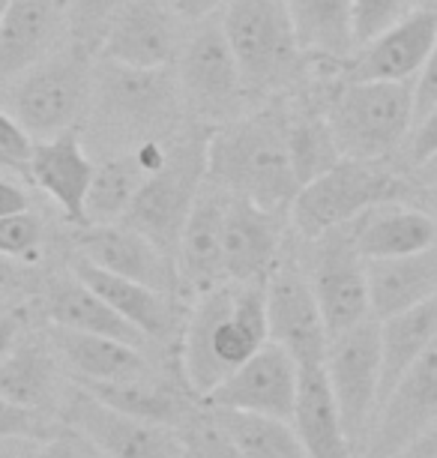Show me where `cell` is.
<instances>
[{
	"label": "cell",
	"mask_w": 437,
	"mask_h": 458,
	"mask_svg": "<svg viewBox=\"0 0 437 458\" xmlns=\"http://www.w3.org/2000/svg\"><path fill=\"white\" fill-rule=\"evenodd\" d=\"M231 192L216 180L204 177L198 198L192 204L189 219L183 225L177 246L180 291H192L195 297L216 284L228 282L225 273V213Z\"/></svg>",
	"instance_id": "ffe728a7"
},
{
	"label": "cell",
	"mask_w": 437,
	"mask_h": 458,
	"mask_svg": "<svg viewBox=\"0 0 437 458\" xmlns=\"http://www.w3.org/2000/svg\"><path fill=\"white\" fill-rule=\"evenodd\" d=\"M290 210H270L231 192L225 213V273L228 282L267 279L288 243Z\"/></svg>",
	"instance_id": "44dd1931"
},
{
	"label": "cell",
	"mask_w": 437,
	"mask_h": 458,
	"mask_svg": "<svg viewBox=\"0 0 437 458\" xmlns=\"http://www.w3.org/2000/svg\"><path fill=\"white\" fill-rule=\"evenodd\" d=\"M150 177L153 168L141 159L139 150L99 159L88 192V207H84L88 210V225L123 222V216L130 213V207L135 204V198H139Z\"/></svg>",
	"instance_id": "1f68e13d"
},
{
	"label": "cell",
	"mask_w": 437,
	"mask_h": 458,
	"mask_svg": "<svg viewBox=\"0 0 437 458\" xmlns=\"http://www.w3.org/2000/svg\"><path fill=\"white\" fill-rule=\"evenodd\" d=\"M21 210H30V198L28 192L13 183V180H6V174H0V216L6 213H21Z\"/></svg>",
	"instance_id": "7dc6e473"
},
{
	"label": "cell",
	"mask_w": 437,
	"mask_h": 458,
	"mask_svg": "<svg viewBox=\"0 0 437 458\" xmlns=\"http://www.w3.org/2000/svg\"><path fill=\"white\" fill-rule=\"evenodd\" d=\"M24 321H28V312L21 306H0V362L13 353V348L19 344L24 335Z\"/></svg>",
	"instance_id": "ee69618b"
},
{
	"label": "cell",
	"mask_w": 437,
	"mask_h": 458,
	"mask_svg": "<svg viewBox=\"0 0 437 458\" xmlns=\"http://www.w3.org/2000/svg\"><path fill=\"white\" fill-rule=\"evenodd\" d=\"M437 335V297L419 302L414 309L383 318L381 321V348H383V366H381V404L387 402L392 386L399 384L401 375L410 369L425 344Z\"/></svg>",
	"instance_id": "4dcf8cb0"
},
{
	"label": "cell",
	"mask_w": 437,
	"mask_h": 458,
	"mask_svg": "<svg viewBox=\"0 0 437 458\" xmlns=\"http://www.w3.org/2000/svg\"><path fill=\"white\" fill-rule=\"evenodd\" d=\"M46 335L72 375V384H117V380L150 375L147 360L135 344L108 339V335L63 330V327H48Z\"/></svg>",
	"instance_id": "d4e9b609"
},
{
	"label": "cell",
	"mask_w": 437,
	"mask_h": 458,
	"mask_svg": "<svg viewBox=\"0 0 437 458\" xmlns=\"http://www.w3.org/2000/svg\"><path fill=\"white\" fill-rule=\"evenodd\" d=\"M437 42V10L419 6L345 60V81H416Z\"/></svg>",
	"instance_id": "d6986e66"
},
{
	"label": "cell",
	"mask_w": 437,
	"mask_h": 458,
	"mask_svg": "<svg viewBox=\"0 0 437 458\" xmlns=\"http://www.w3.org/2000/svg\"><path fill=\"white\" fill-rule=\"evenodd\" d=\"M288 153L299 186H306L308 180L321 177L324 171L341 162L327 114H308L306 111V114L288 117Z\"/></svg>",
	"instance_id": "e575fe53"
},
{
	"label": "cell",
	"mask_w": 437,
	"mask_h": 458,
	"mask_svg": "<svg viewBox=\"0 0 437 458\" xmlns=\"http://www.w3.org/2000/svg\"><path fill=\"white\" fill-rule=\"evenodd\" d=\"M267 324L270 342L282 344L297 366L327 360L330 333L324 324L318 297L297 252L285 243L276 267L267 276Z\"/></svg>",
	"instance_id": "7c38bea8"
},
{
	"label": "cell",
	"mask_w": 437,
	"mask_h": 458,
	"mask_svg": "<svg viewBox=\"0 0 437 458\" xmlns=\"http://www.w3.org/2000/svg\"><path fill=\"white\" fill-rule=\"evenodd\" d=\"M327 123L341 159H390L414 129V81H345L330 99Z\"/></svg>",
	"instance_id": "5b68a950"
},
{
	"label": "cell",
	"mask_w": 437,
	"mask_h": 458,
	"mask_svg": "<svg viewBox=\"0 0 437 458\" xmlns=\"http://www.w3.org/2000/svg\"><path fill=\"white\" fill-rule=\"evenodd\" d=\"M63 420L72 435L84 437L108 458H180L186 453V440L171 426L108 408L79 384L72 386V395H66Z\"/></svg>",
	"instance_id": "4fadbf2b"
},
{
	"label": "cell",
	"mask_w": 437,
	"mask_h": 458,
	"mask_svg": "<svg viewBox=\"0 0 437 458\" xmlns=\"http://www.w3.org/2000/svg\"><path fill=\"white\" fill-rule=\"evenodd\" d=\"M6 4H10V0H0V21H4V13H6Z\"/></svg>",
	"instance_id": "9f6ffc18"
},
{
	"label": "cell",
	"mask_w": 437,
	"mask_h": 458,
	"mask_svg": "<svg viewBox=\"0 0 437 458\" xmlns=\"http://www.w3.org/2000/svg\"><path fill=\"white\" fill-rule=\"evenodd\" d=\"M177 81L183 108L195 123L219 129L248 114L252 93L246 90L234 48L222 28V13L195 24L177 57Z\"/></svg>",
	"instance_id": "52a82bcc"
},
{
	"label": "cell",
	"mask_w": 437,
	"mask_h": 458,
	"mask_svg": "<svg viewBox=\"0 0 437 458\" xmlns=\"http://www.w3.org/2000/svg\"><path fill=\"white\" fill-rule=\"evenodd\" d=\"M308 261L303 264L318 297L330 339L372 318L366 258L354 240V225H339L318 240H308Z\"/></svg>",
	"instance_id": "8fae6325"
},
{
	"label": "cell",
	"mask_w": 437,
	"mask_h": 458,
	"mask_svg": "<svg viewBox=\"0 0 437 458\" xmlns=\"http://www.w3.org/2000/svg\"><path fill=\"white\" fill-rule=\"evenodd\" d=\"M350 225H354L357 249L366 261L414 255L437 243L434 216L416 210V207H401L396 201L372 207Z\"/></svg>",
	"instance_id": "83f0119b"
},
{
	"label": "cell",
	"mask_w": 437,
	"mask_h": 458,
	"mask_svg": "<svg viewBox=\"0 0 437 458\" xmlns=\"http://www.w3.org/2000/svg\"><path fill=\"white\" fill-rule=\"evenodd\" d=\"M410 0H354V42L357 48L381 37L383 30H390L392 24L401 21Z\"/></svg>",
	"instance_id": "74e56055"
},
{
	"label": "cell",
	"mask_w": 437,
	"mask_h": 458,
	"mask_svg": "<svg viewBox=\"0 0 437 458\" xmlns=\"http://www.w3.org/2000/svg\"><path fill=\"white\" fill-rule=\"evenodd\" d=\"M123 0H66L70 15V42L90 55H99V46L111 28V19Z\"/></svg>",
	"instance_id": "d590c367"
},
{
	"label": "cell",
	"mask_w": 437,
	"mask_h": 458,
	"mask_svg": "<svg viewBox=\"0 0 437 458\" xmlns=\"http://www.w3.org/2000/svg\"><path fill=\"white\" fill-rule=\"evenodd\" d=\"M66 42V0H10L0 21V93Z\"/></svg>",
	"instance_id": "ac0fdd59"
},
{
	"label": "cell",
	"mask_w": 437,
	"mask_h": 458,
	"mask_svg": "<svg viewBox=\"0 0 437 458\" xmlns=\"http://www.w3.org/2000/svg\"><path fill=\"white\" fill-rule=\"evenodd\" d=\"M24 291H28V276L19 261L0 255V306H13V300H19Z\"/></svg>",
	"instance_id": "f6af8a7d"
},
{
	"label": "cell",
	"mask_w": 437,
	"mask_h": 458,
	"mask_svg": "<svg viewBox=\"0 0 437 458\" xmlns=\"http://www.w3.org/2000/svg\"><path fill=\"white\" fill-rule=\"evenodd\" d=\"M290 426L297 428L312 458H354V446H350L345 426H341V413L324 362L299 366L297 404Z\"/></svg>",
	"instance_id": "484cf974"
},
{
	"label": "cell",
	"mask_w": 437,
	"mask_h": 458,
	"mask_svg": "<svg viewBox=\"0 0 437 458\" xmlns=\"http://www.w3.org/2000/svg\"><path fill=\"white\" fill-rule=\"evenodd\" d=\"M425 201H428V210H432V216L437 219V180H432V183L425 186Z\"/></svg>",
	"instance_id": "db71d44e"
},
{
	"label": "cell",
	"mask_w": 437,
	"mask_h": 458,
	"mask_svg": "<svg viewBox=\"0 0 437 458\" xmlns=\"http://www.w3.org/2000/svg\"><path fill=\"white\" fill-rule=\"evenodd\" d=\"M327 377L336 395L341 426L354 453L368 440L381 402V318H366L350 330L332 335L327 348Z\"/></svg>",
	"instance_id": "30bf717a"
},
{
	"label": "cell",
	"mask_w": 437,
	"mask_h": 458,
	"mask_svg": "<svg viewBox=\"0 0 437 458\" xmlns=\"http://www.w3.org/2000/svg\"><path fill=\"white\" fill-rule=\"evenodd\" d=\"M79 386L88 390L93 399L105 402L108 408L123 411V413H130V417H139L147 422H159V426L174 428L177 422L192 420L186 395L150 375L117 380V384H79Z\"/></svg>",
	"instance_id": "d6a6232c"
},
{
	"label": "cell",
	"mask_w": 437,
	"mask_h": 458,
	"mask_svg": "<svg viewBox=\"0 0 437 458\" xmlns=\"http://www.w3.org/2000/svg\"><path fill=\"white\" fill-rule=\"evenodd\" d=\"M39 411L21 408V404H13L0 395V440L4 437H37V440H48L51 435L46 431V422L39 420Z\"/></svg>",
	"instance_id": "60d3db41"
},
{
	"label": "cell",
	"mask_w": 437,
	"mask_h": 458,
	"mask_svg": "<svg viewBox=\"0 0 437 458\" xmlns=\"http://www.w3.org/2000/svg\"><path fill=\"white\" fill-rule=\"evenodd\" d=\"M0 174H6V171H4V168H0Z\"/></svg>",
	"instance_id": "680465c9"
},
{
	"label": "cell",
	"mask_w": 437,
	"mask_h": 458,
	"mask_svg": "<svg viewBox=\"0 0 437 458\" xmlns=\"http://www.w3.org/2000/svg\"><path fill=\"white\" fill-rule=\"evenodd\" d=\"M46 246V225L37 213H6L0 216V255L13 261H39Z\"/></svg>",
	"instance_id": "8d00e7d4"
},
{
	"label": "cell",
	"mask_w": 437,
	"mask_h": 458,
	"mask_svg": "<svg viewBox=\"0 0 437 458\" xmlns=\"http://www.w3.org/2000/svg\"><path fill=\"white\" fill-rule=\"evenodd\" d=\"M97 55L72 42L15 79L0 93L6 111L33 141H51L79 129L90 102Z\"/></svg>",
	"instance_id": "277c9868"
},
{
	"label": "cell",
	"mask_w": 437,
	"mask_h": 458,
	"mask_svg": "<svg viewBox=\"0 0 437 458\" xmlns=\"http://www.w3.org/2000/svg\"><path fill=\"white\" fill-rule=\"evenodd\" d=\"M210 417L243 449L246 458H312L303 440H299L297 428L285 420L216 408H210Z\"/></svg>",
	"instance_id": "836d02e7"
},
{
	"label": "cell",
	"mask_w": 437,
	"mask_h": 458,
	"mask_svg": "<svg viewBox=\"0 0 437 458\" xmlns=\"http://www.w3.org/2000/svg\"><path fill=\"white\" fill-rule=\"evenodd\" d=\"M423 4L425 6H434V10H437V0H423Z\"/></svg>",
	"instance_id": "6f0895ef"
},
{
	"label": "cell",
	"mask_w": 437,
	"mask_h": 458,
	"mask_svg": "<svg viewBox=\"0 0 437 458\" xmlns=\"http://www.w3.org/2000/svg\"><path fill=\"white\" fill-rule=\"evenodd\" d=\"M70 270L84 284H90L114 312H120L132 327L147 335V342H171L177 330L183 333V321L177 312V293L150 288V284L123 279L117 273H108L102 267L90 264L88 258L72 255Z\"/></svg>",
	"instance_id": "603a6c76"
},
{
	"label": "cell",
	"mask_w": 437,
	"mask_h": 458,
	"mask_svg": "<svg viewBox=\"0 0 437 458\" xmlns=\"http://www.w3.org/2000/svg\"><path fill=\"white\" fill-rule=\"evenodd\" d=\"M183 28L168 0H123L97 57L132 69L174 66L186 42Z\"/></svg>",
	"instance_id": "9a60e30c"
},
{
	"label": "cell",
	"mask_w": 437,
	"mask_h": 458,
	"mask_svg": "<svg viewBox=\"0 0 437 458\" xmlns=\"http://www.w3.org/2000/svg\"><path fill=\"white\" fill-rule=\"evenodd\" d=\"M408 195V183L392 174L381 162L341 159L321 177L299 186L290 204V228L308 243L327 231L359 219L366 210L381 204L401 201Z\"/></svg>",
	"instance_id": "ba28073f"
},
{
	"label": "cell",
	"mask_w": 437,
	"mask_h": 458,
	"mask_svg": "<svg viewBox=\"0 0 437 458\" xmlns=\"http://www.w3.org/2000/svg\"><path fill=\"white\" fill-rule=\"evenodd\" d=\"M213 129L183 132L171 141L168 162L153 174L123 216V225L150 237L162 252L177 261V246L183 225L189 219L198 189L207 177V141Z\"/></svg>",
	"instance_id": "9c48e42d"
},
{
	"label": "cell",
	"mask_w": 437,
	"mask_h": 458,
	"mask_svg": "<svg viewBox=\"0 0 437 458\" xmlns=\"http://www.w3.org/2000/svg\"><path fill=\"white\" fill-rule=\"evenodd\" d=\"M33 144L37 141L19 126V120H15L6 108H0V168H4L6 174L28 177Z\"/></svg>",
	"instance_id": "f35d334b"
},
{
	"label": "cell",
	"mask_w": 437,
	"mask_h": 458,
	"mask_svg": "<svg viewBox=\"0 0 437 458\" xmlns=\"http://www.w3.org/2000/svg\"><path fill=\"white\" fill-rule=\"evenodd\" d=\"M72 246L75 255L88 258L90 264L102 267V270L168 293H180L177 261L130 225L111 222L72 228Z\"/></svg>",
	"instance_id": "e0dca14e"
},
{
	"label": "cell",
	"mask_w": 437,
	"mask_h": 458,
	"mask_svg": "<svg viewBox=\"0 0 437 458\" xmlns=\"http://www.w3.org/2000/svg\"><path fill=\"white\" fill-rule=\"evenodd\" d=\"M186 446L195 449L201 458H246L243 449H240L234 440H231L225 431L213 422L210 413L204 420L189 422V437H186Z\"/></svg>",
	"instance_id": "ab89813d"
},
{
	"label": "cell",
	"mask_w": 437,
	"mask_h": 458,
	"mask_svg": "<svg viewBox=\"0 0 437 458\" xmlns=\"http://www.w3.org/2000/svg\"><path fill=\"white\" fill-rule=\"evenodd\" d=\"M437 153V108H432L419 123L410 129L405 141V157L414 168H419L428 157Z\"/></svg>",
	"instance_id": "b9f144b4"
},
{
	"label": "cell",
	"mask_w": 437,
	"mask_h": 458,
	"mask_svg": "<svg viewBox=\"0 0 437 458\" xmlns=\"http://www.w3.org/2000/svg\"><path fill=\"white\" fill-rule=\"evenodd\" d=\"M207 177L270 210H290L299 180L290 168L288 114L276 108L248 111L234 123L213 129Z\"/></svg>",
	"instance_id": "3957f363"
},
{
	"label": "cell",
	"mask_w": 437,
	"mask_h": 458,
	"mask_svg": "<svg viewBox=\"0 0 437 458\" xmlns=\"http://www.w3.org/2000/svg\"><path fill=\"white\" fill-rule=\"evenodd\" d=\"M42 312H46L51 327L108 335V339L135 344V348L150 344L147 335H144L139 327H132L123 315L114 312V309H111L90 284H84L72 270L70 276H51L46 282V288H42Z\"/></svg>",
	"instance_id": "cb8c5ba5"
},
{
	"label": "cell",
	"mask_w": 437,
	"mask_h": 458,
	"mask_svg": "<svg viewBox=\"0 0 437 458\" xmlns=\"http://www.w3.org/2000/svg\"><path fill=\"white\" fill-rule=\"evenodd\" d=\"M180 458H201L198 453H195V449H189V446H186V453L183 455H180Z\"/></svg>",
	"instance_id": "11a10c76"
},
{
	"label": "cell",
	"mask_w": 437,
	"mask_h": 458,
	"mask_svg": "<svg viewBox=\"0 0 437 458\" xmlns=\"http://www.w3.org/2000/svg\"><path fill=\"white\" fill-rule=\"evenodd\" d=\"M42 440L37 437H4L0 440V458H37Z\"/></svg>",
	"instance_id": "681fc988"
},
{
	"label": "cell",
	"mask_w": 437,
	"mask_h": 458,
	"mask_svg": "<svg viewBox=\"0 0 437 458\" xmlns=\"http://www.w3.org/2000/svg\"><path fill=\"white\" fill-rule=\"evenodd\" d=\"M437 108V42L428 55L423 72L416 75L414 81V126L423 120L428 111Z\"/></svg>",
	"instance_id": "7bdbcfd3"
},
{
	"label": "cell",
	"mask_w": 437,
	"mask_h": 458,
	"mask_svg": "<svg viewBox=\"0 0 437 458\" xmlns=\"http://www.w3.org/2000/svg\"><path fill=\"white\" fill-rule=\"evenodd\" d=\"M222 28L234 48L252 99H264L297 79L303 55L288 0H228Z\"/></svg>",
	"instance_id": "8992f818"
},
{
	"label": "cell",
	"mask_w": 437,
	"mask_h": 458,
	"mask_svg": "<svg viewBox=\"0 0 437 458\" xmlns=\"http://www.w3.org/2000/svg\"><path fill=\"white\" fill-rule=\"evenodd\" d=\"M37 458H79L72 431H70V435H51L48 440H42Z\"/></svg>",
	"instance_id": "c3c4849f"
},
{
	"label": "cell",
	"mask_w": 437,
	"mask_h": 458,
	"mask_svg": "<svg viewBox=\"0 0 437 458\" xmlns=\"http://www.w3.org/2000/svg\"><path fill=\"white\" fill-rule=\"evenodd\" d=\"M437 422V335L392 386L368 431L366 458H399Z\"/></svg>",
	"instance_id": "5bb4252c"
},
{
	"label": "cell",
	"mask_w": 437,
	"mask_h": 458,
	"mask_svg": "<svg viewBox=\"0 0 437 458\" xmlns=\"http://www.w3.org/2000/svg\"><path fill=\"white\" fill-rule=\"evenodd\" d=\"M299 366L290 353L276 342H267L252 353L243 366L222 380L213 393L204 395V404L216 411L258 413L273 420H294Z\"/></svg>",
	"instance_id": "2e32d148"
},
{
	"label": "cell",
	"mask_w": 437,
	"mask_h": 458,
	"mask_svg": "<svg viewBox=\"0 0 437 458\" xmlns=\"http://www.w3.org/2000/svg\"><path fill=\"white\" fill-rule=\"evenodd\" d=\"M416 171H419V174H423L425 183H432V180H437V153H434V157H428V159L423 162V165L416 168Z\"/></svg>",
	"instance_id": "f5cc1de1"
},
{
	"label": "cell",
	"mask_w": 437,
	"mask_h": 458,
	"mask_svg": "<svg viewBox=\"0 0 437 458\" xmlns=\"http://www.w3.org/2000/svg\"><path fill=\"white\" fill-rule=\"evenodd\" d=\"M97 174V162L84 147L79 129L72 132L51 138V141L33 144V157L28 165V177L46 192L63 219L72 228H84L88 225V192Z\"/></svg>",
	"instance_id": "7402d4cb"
},
{
	"label": "cell",
	"mask_w": 437,
	"mask_h": 458,
	"mask_svg": "<svg viewBox=\"0 0 437 458\" xmlns=\"http://www.w3.org/2000/svg\"><path fill=\"white\" fill-rule=\"evenodd\" d=\"M267 342V279L222 282L198 293L180 333L183 386L204 399Z\"/></svg>",
	"instance_id": "7a4b0ae2"
},
{
	"label": "cell",
	"mask_w": 437,
	"mask_h": 458,
	"mask_svg": "<svg viewBox=\"0 0 437 458\" xmlns=\"http://www.w3.org/2000/svg\"><path fill=\"white\" fill-rule=\"evenodd\" d=\"M177 69H132L97 57L90 102L79 129L88 153L102 159L171 138L183 114Z\"/></svg>",
	"instance_id": "6da1fadb"
},
{
	"label": "cell",
	"mask_w": 437,
	"mask_h": 458,
	"mask_svg": "<svg viewBox=\"0 0 437 458\" xmlns=\"http://www.w3.org/2000/svg\"><path fill=\"white\" fill-rule=\"evenodd\" d=\"M60 357L51 348L48 335H21L13 353L0 362V395L30 411L51 408L57 395Z\"/></svg>",
	"instance_id": "f1b7e54d"
},
{
	"label": "cell",
	"mask_w": 437,
	"mask_h": 458,
	"mask_svg": "<svg viewBox=\"0 0 437 458\" xmlns=\"http://www.w3.org/2000/svg\"><path fill=\"white\" fill-rule=\"evenodd\" d=\"M368 300L374 318H392L437 297V243L401 258L366 261Z\"/></svg>",
	"instance_id": "4316f807"
},
{
	"label": "cell",
	"mask_w": 437,
	"mask_h": 458,
	"mask_svg": "<svg viewBox=\"0 0 437 458\" xmlns=\"http://www.w3.org/2000/svg\"><path fill=\"white\" fill-rule=\"evenodd\" d=\"M399 458H437V422L425 435H419Z\"/></svg>",
	"instance_id": "f907efd6"
},
{
	"label": "cell",
	"mask_w": 437,
	"mask_h": 458,
	"mask_svg": "<svg viewBox=\"0 0 437 458\" xmlns=\"http://www.w3.org/2000/svg\"><path fill=\"white\" fill-rule=\"evenodd\" d=\"M72 437H75V449H79V458H108V455H102L93 444H88L84 437H79V435H72Z\"/></svg>",
	"instance_id": "816d5d0a"
},
{
	"label": "cell",
	"mask_w": 437,
	"mask_h": 458,
	"mask_svg": "<svg viewBox=\"0 0 437 458\" xmlns=\"http://www.w3.org/2000/svg\"><path fill=\"white\" fill-rule=\"evenodd\" d=\"M290 19L306 55L348 60L354 42V0H288Z\"/></svg>",
	"instance_id": "f546056e"
},
{
	"label": "cell",
	"mask_w": 437,
	"mask_h": 458,
	"mask_svg": "<svg viewBox=\"0 0 437 458\" xmlns=\"http://www.w3.org/2000/svg\"><path fill=\"white\" fill-rule=\"evenodd\" d=\"M171 10H174L186 24H198L204 19H213L225 10L228 0H168Z\"/></svg>",
	"instance_id": "bcb514c9"
}]
</instances>
